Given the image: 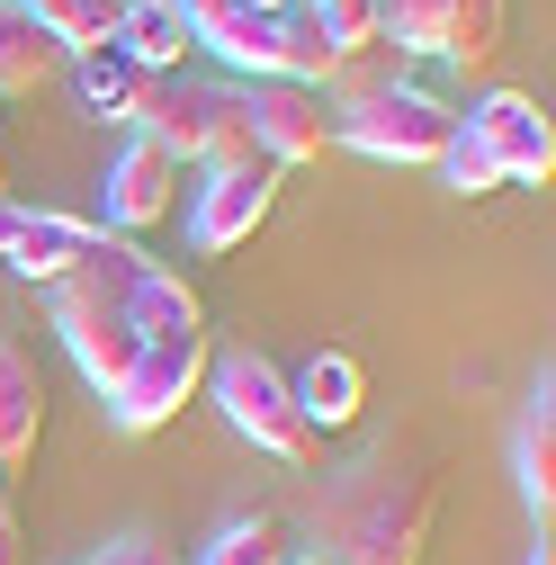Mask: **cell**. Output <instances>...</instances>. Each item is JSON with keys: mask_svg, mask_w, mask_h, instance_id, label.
I'll use <instances>...</instances> for the list:
<instances>
[{"mask_svg": "<svg viewBox=\"0 0 556 565\" xmlns=\"http://www.w3.org/2000/svg\"><path fill=\"white\" fill-rule=\"evenodd\" d=\"M54 297V332L73 350V369L99 386L117 431H162L180 422V404L206 386V360H216V332H206L197 288L153 260L126 234H90V252L73 260V278Z\"/></svg>", "mask_w": 556, "mask_h": 565, "instance_id": "6da1fadb", "label": "cell"}, {"mask_svg": "<svg viewBox=\"0 0 556 565\" xmlns=\"http://www.w3.org/2000/svg\"><path fill=\"white\" fill-rule=\"evenodd\" d=\"M431 512H440L431 458L404 440H377L323 484V556L332 565H423Z\"/></svg>", "mask_w": 556, "mask_h": 565, "instance_id": "7a4b0ae2", "label": "cell"}, {"mask_svg": "<svg viewBox=\"0 0 556 565\" xmlns=\"http://www.w3.org/2000/svg\"><path fill=\"white\" fill-rule=\"evenodd\" d=\"M206 386H216L225 422L260 458H278V467H314L323 458V431L306 422V404H297V386H288L278 360H260V350H216V360H206Z\"/></svg>", "mask_w": 556, "mask_h": 565, "instance_id": "3957f363", "label": "cell"}, {"mask_svg": "<svg viewBox=\"0 0 556 565\" xmlns=\"http://www.w3.org/2000/svg\"><path fill=\"white\" fill-rule=\"evenodd\" d=\"M332 145H351L368 162H395V171H440V153L458 145V108L431 82H395L377 99L332 108Z\"/></svg>", "mask_w": 556, "mask_h": 565, "instance_id": "277c9868", "label": "cell"}, {"mask_svg": "<svg viewBox=\"0 0 556 565\" xmlns=\"http://www.w3.org/2000/svg\"><path fill=\"white\" fill-rule=\"evenodd\" d=\"M503 10L512 0H377V28L413 54V63H494L503 54Z\"/></svg>", "mask_w": 556, "mask_h": 565, "instance_id": "5b68a950", "label": "cell"}, {"mask_svg": "<svg viewBox=\"0 0 556 565\" xmlns=\"http://www.w3.org/2000/svg\"><path fill=\"white\" fill-rule=\"evenodd\" d=\"M180 189H189V162H171L162 145H153V135H135L126 126V145L108 153V171H99V234H153L162 216H171V206H180Z\"/></svg>", "mask_w": 556, "mask_h": 565, "instance_id": "8992f818", "label": "cell"}, {"mask_svg": "<svg viewBox=\"0 0 556 565\" xmlns=\"http://www.w3.org/2000/svg\"><path fill=\"white\" fill-rule=\"evenodd\" d=\"M458 135L494 153V171H503L512 189H547V171H556V126H547V108H538L530 90H484V99L458 117Z\"/></svg>", "mask_w": 556, "mask_h": 565, "instance_id": "52a82bcc", "label": "cell"}, {"mask_svg": "<svg viewBox=\"0 0 556 565\" xmlns=\"http://www.w3.org/2000/svg\"><path fill=\"white\" fill-rule=\"evenodd\" d=\"M278 162H243V171H206L197 189H189V252L197 260H216V252H234V243H252L260 225H269V206H278Z\"/></svg>", "mask_w": 556, "mask_h": 565, "instance_id": "ba28073f", "label": "cell"}, {"mask_svg": "<svg viewBox=\"0 0 556 565\" xmlns=\"http://www.w3.org/2000/svg\"><path fill=\"white\" fill-rule=\"evenodd\" d=\"M243 99H252V145H260V162L297 171V162H323V153H332V108H323L314 82H243Z\"/></svg>", "mask_w": 556, "mask_h": 565, "instance_id": "9c48e42d", "label": "cell"}, {"mask_svg": "<svg viewBox=\"0 0 556 565\" xmlns=\"http://www.w3.org/2000/svg\"><path fill=\"white\" fill-rule=\"evenodd\" d=\"M216 108H225V82H197V73H153L145 82V108H135V135H153L171 162L197 171L206 135H216Z\"/></svg>", "mask_w": 556, "mask_h": 565, "instance_id": "30bf717a", "label": "cell"}, {"mask_svg": "<svg viewBox=\"0 0 556 565\" xmlns=\"http://www.w3.org/2000/svg\"><path fill=\"white\" fill-rule=\"evenodd\" d=\"M36 440H45V377L19 341H0V493L36 467Z\"/></svg>", "mask_w": 556, "mask_h": 565, "instance_id": "8fae6325", "label": "cell"}, {"mask_svg": "<svg viewBox=\"0 0 556 565\" xmlns=\"http://www.w3.org/2000/svg\"><path fill=\"white\" fill-rule=\"evenodd\" d=\"M90 234H99V225H90V216H63V206H36V216L10 206V252H0V260H10L28 288H63L73 260L90 252Z\"/></svg>", "mask_w": 556, "mask_h": 565, "instance_id": "7c38bea8", "label": "cell"}, {"mask_svg": "<svg viewBox=\"0 0 556 565\" xmlns=\"http://www.w3.org/2000/svg\"><path fill=\"white\" fill-rule=\"evenodd\" d=\"M63 73H73V90H82V108H90L99 126H135V108H145V82H153L117 36H108V45H82Z\"/></svg>", "mask_w": 556, "mask_h": 565, "instance_id": "4fadbf2b", "label": "cell"}, {"mask_svg": "<svg viewBox=\"0 0 556 565\" xmlns=\"http://www.w3.org/2000/svg\"><path fill=\"white\" fill-rule=\"evenodd\" d=\"M395 82H413V54L377 28V36H351V45H332V63H323V108H351V99H377V90H395Z\"/></svg>", "mask_w": 556, "mask_h": 565, "instance_id": "5bb4252c", "label": "cell"}, {"mask_svg": "<svg viewBox=\"0 0 556 565\" xmlns=\"http://www.w3.org/2000/svg\"><path fill=\"white\" fill-rule=\"evenodd\" d=\"M288 386H297V404H306L314 431H351V422L368 413V369L351 360V350H314Z\"/></svg>", "mask_w": 556, "mask_h": 565, "instance_id": "9a60e30c", "label": "cell"}, {"mask_svg": "<svg viewBox=\"0 0 556 565\" xmlns=\"http://www.w3.org/2000/svg\"><path fill=\"white\" fill-rule=\"evenodd\" d=\"M512 476H521V503L547 521L556 512V386L547 377H538V395L512 422Z\"/></svg>", "mask_w": 556, "mask_h": 565, "instance_id": "2e32d148", "label": "cell"}, {"mask_svg": "<svg viewBox=\"0 0 556 565\" xmlns=\"http://www.w3.org/2000/svg\"><path fill=\"white\" fill-rule=\"evenodd\" d=\"M63 54L54 45V28H36L19 0H0V99H28V90H45V82H63Z\"/></svg>", "mask_w": 556, "mask_h": 565, "instance_id": "e0dca14e", "label": "cell"}, {"mask_svg": "<svg viewBox=\"0 0 556 565\" xmlns=\"http://www.w3.org/2000/svg\"><path fill=\"white\" fill-rule=\"evenodd\" d=\"M117 45L145 63V73H189V54H197V36H189V19L171 10V0H145V10H126V19H117Z\"/></svg>", "mask_w": 556, "mask_h": 565, "instance_id": "ac0fdd59", "label": "cell"}, {"mask_svg": "<svg viewBox=\"0 0 556 565\" xmlns=\"http://www.w3.org/2000/svg\"><path fill=\"white\" fill-rule=\"evenodd\" d=\"M19 10H28L36 28H54V45H63V54L108 45V36H117V19H126L117 0H19Z\"/></svg>", "mask_w": 556, "mask_h": 565, "instance_id": "d6986e66", "label": "cell"}, {"mask_svg": "<svg viewBox=\"0 0 556 565\" xmlns=\"http://www.w3.org/2000/svg\"><path fill=\"white\" fill-rule=\"evenodd\" d=\"M197 565H288V530H278V512H243L216 530V547Z\"/></svg>", "mask_w": 556, "mask_h": 565, "instance_id": "ffe728a7", "label": "cell"}, {"mask_svg": "<svg viewBox=\"0 0 556 565\" xmlns=\"http://www.w3.org/2000/svg\"><path fill=\"white\" fill-rule=\"evenodd\" d=\"M243 162H260V145H252V99H243V82H225V108H216V135H206L197 171H243Z\"/></svg>", "mask_w": 556, "mask_h": 565, "instance_id": "44dd1931", "label": "cell"}, {"mask_svg": "<svg viewBox=\"0 0 556 565\" xmlns=\"http://www.w3.org/2000/svg\"><path fill=\"white\" fill-rule=\"evenodd\" d=\"M440 180H449L458 198H494V189H512V180L494 171V153H484V145H467V135H458L449 153H440Z\"/></svg>", "mask_w": 556, "mask_h": 565, "instance_id": "7402d4cb", "label": "cell"}, {"mask_svg": "<svg viewBox=\"0 0 556 565\" xmlns=\"http://www.w3.org/2000/svg\"><path fill=\"white\" fill-rule=\"evenodd\" d=\"M171 10L189 19V36H216L225 19H243V10H252V0H171Z\"/></svg>", "mask_w": 556, "mask_h": 565, "instance_id": "603a6c76", "label": "cell"}, {"mask_svg": "<svg viewBox=\"0 0 556 565\" xmlns=\"http://www.w3.org/2000/svg\"><path fill=\"white\" fill-rule=\"evenodd\" d=\"M82 565H171V556H162L153 539H108V547H99V556H82Z\"/></svg>", "mask_w": 556, "mask_h": 565, "instance_id": "cb8c5ba5", "label": "cell"}, {"mask_svg": "<svg viewBox=\"0 0 556 565\" xmlns=\"http://www.w3.org/2000/svg\"><path fill=\"white\" fill-rule=\"evenodd\" d=\"M0 565H28V539H19V512H10V493H0Z\"/></svg>", "mask_w": 556, "mask_h": 565, "instance_id": "d4e9b609", "label": "cell"}, {"mask_svg": "<svg viewBox=\"0 0 556 565\" xmlns=\"http://www.w3.org/2000/svg\"><path fill=\"white\" fill-rule=\"evenodd\" d=\"M288 565H332V556L323 547H288Z\"/></svg>", "mask_w": 556, "mask_h": 565, "instance_id": "484cf974", "label": "cell"}, {"mask_svg": "<svg viewBox=\"0 0 556 565\" xmlns=\"http://www.w3.org/2000/svg\"><path fill=\"white\" fill-rule=\"evenodd\" d=\"M252 10H260V19H288V10H297V0H252Z\"/></svg>", "mask_w": 556, "mask_h": 565, "instance_id": "4316f807", "label": "cell"}, {"mask_svg": "<svg viewBox=\"0 0 556 565\" xmlns=\"http://www.w3.org/2000/svg\"><path fill=\"white\" fill-rule=\"evenodd\" d=\"M530 565H556V547H530Z\"/></svg>", "mask_w": 556, "mask_h": 565, "instance_id": "83f0119b", "label": "cell"}, {"mask_svg": "<svg viewBox=\"0 0 556 565\" xmlns=\"http://www.w3.org/2000/svg\"><path fill=\"white\" fill-rule=\"evenodd\" d=\"M0 216H10V171H0Z\"/></svg>", "mask_w": 556, "mask_h": 565, "instance_id": "f1b7e54d", "label": "cell"}, {"mask_svg": "<svg viewBox=\"0 0 556 565\" xmlns=\"http://www.w3.org/2000/svg\"><path fill=\"white\" fill-rule=\"evenodd\" d=\"M117 10H145V0H117Z\"/></svg>", "mask_w": 556, "mask_h": 565, "instance_id": "f546056e", "label": "cell"}, {"mask_svg": "<svg viewBox=\"0 0 556 565\" xmlns=\"http://www.w3.org/2000/svg\"><path fill=\"white\" fill-rule=\"evenodd\" d=\"M297 10H323V0H297Z\"/></svg>", "mask_w": 556, "mask_h": 565, "instance_id": "4dcf8cb0", "label": "cell"}]
</instances>
